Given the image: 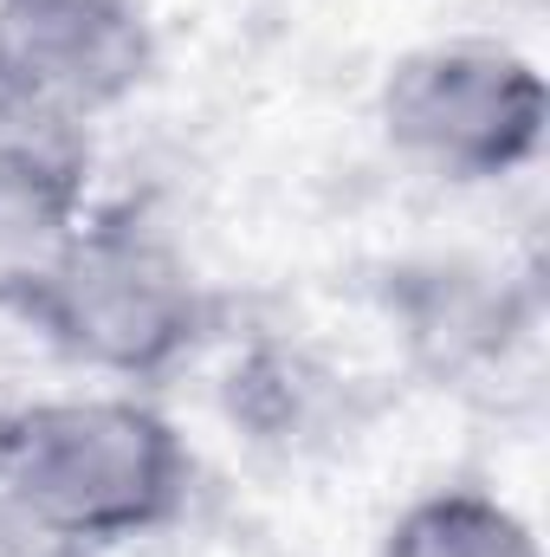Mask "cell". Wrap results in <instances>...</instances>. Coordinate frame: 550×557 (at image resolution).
Masks as SVG:
<instances>
[{
  "instance_id": "cell-1",
  "label": "cell",
  "mask_w": 550,
  "mask_h": 557,
  "mask_svg": "<svg viewBox=\"0 0 550 557\" xmlns=\"http://www.w3.org/2000/svg\"><path fill=\"white\" fill-rule=\"evenodd\" d=\"M0 305L65 363L155 383L208 337L214 298L175 240L130 214L78 221L46 253L0 273Z\"/></svg>"
},
{
  "instance_id": "cell-2",
  "label": "cell",
  "mask_w": 550,
  "mask_h": 557,
  "mask_svg": "<svg viewBox=\"0 0 550 557\" xmlns=\"http://www.w3.org/2000/svg\"><path fill=\"white\" fill-rule=\"evenodd\" d=\"M195 460L137 396H46L0 409V493L85 545L149 539L182 519Z\"/></svg>"
},
{
  "instance_id": "cell-3",
  "label": "cell",
  "mask_w": 550,
  "mask_h": 557,
  "mask_svg": "<svg viewBox=\"0 0 550 557\" xmlns=\"http://www.w3.org/2000/svg\"><path fill=\"white\" fill-rule=\"evenodd\" d=\"M550 124L545 72L499 39L414 46L383 78V137L440 182H505L538 162Z\"/></svg>"
},
{
  "instance_id": "cell-4",
  "label": "cell",
  "mask_w": 550,
  "mask_h": 557,
  "mask_svg": "<svg viewBox=\"0 0 550 557\" xmlns=\"http://www.w3.org/2000/svg\"><path fill=\"white\" fill-rule=\"evenodd\" d=\"M155 72L142 0H0V85L91 124Z\"/></svg>"
},
{
  "instance_id": "cell-5",
  "label": "cell",
  "mask_w": 550,
  "mask_h": 557,
  "mask_svg": "<svg viewBox=\"0 0 550 557\" xmlns=\"http://www.w3.org/2000/svg\"><path fill=\"white\" fill-rule=\"evenodd\" d=\"M91 201V131L0 85V260L20 267L65 240Z\"/></svg>"
},
{
  "instance_id": "cell-6",
  "label": "cell",
  "mask_w": 550,
  "mask_h": 557,
  "mask_svg": "<svg viewBox=\"0 0 550 557\" xmlns=\"http://www.w3.org/2000/svg\"><path fill=\"white\" fill-rule=\"evenodd\" d=\"M383 557H545V552L505 499L473 493V486H447V493L414 499L389 525Z\"/></svg>"
},
{
  "instance_id": "cell-7",
  "label": "cell",
  "mask_w": 550,
  "mask_h": 557,
  "mask_svg": "<svg viewBox=\"0 0 550 557\" xmlns=\"http://www.w3.org/2000/svg\"><path fill=\"white\" fill-rule=\"evenodd\" d=\"M421 298L409 311V337L440 363V370H460L473 357H492L505 344V298L492 285H466L460 273H434L421 278Z\"/></svg>"
},
{
  "instance_id": "cell-8",
  "label": "cell",
  "mask_w": 550,
  "mask_h": 557,
  "mask_svg": "<svg viewBox=\"0 0 550 557\" xmlns=\"http://www.w3.org/2000/svg\"><path fill=\"white\" fill-rule=\"evenodd\" d=\"M0 557H98V545L72 539L65 525H52V519L33 512L26 499L0 493Z\"/></svg>"
}]
</instances>
